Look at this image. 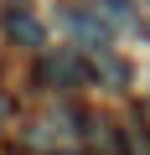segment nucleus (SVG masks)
<instances>
[{
	"instance_id": "nucleus-1",
	"label": "nucleus",
	"mask_w": 150,
	"mask_h": 155,
	"mask_svg": "<svg viewBox=\"0 0 150 155\" xmlns=\"http://www.w3.org/2000/svg\"><path fill=\"white\" fill-rule=\"evenodd\" d=\"M36 72L52 93H72L78 83H88V62L78 57V47H57V52H36Z\"/></svg>"
},
{
	"instance_id": "nucleus-2",
	"label": "nucleus",
	"mask_w": 150,
	"mask_h": 155,
	"mask_svg": "<svg viewBox=\"0 0 150 155\" xmlns=\"http://www.w3.org/2000/svg\"><path fill=\"white\" fill-rule=\"evenodd\" d=\"M0 36H5L11 47H26V52H42L47 47V31H42L36 11H26V5H5V11H0Z\"/></svg>"
}]
</instances>
